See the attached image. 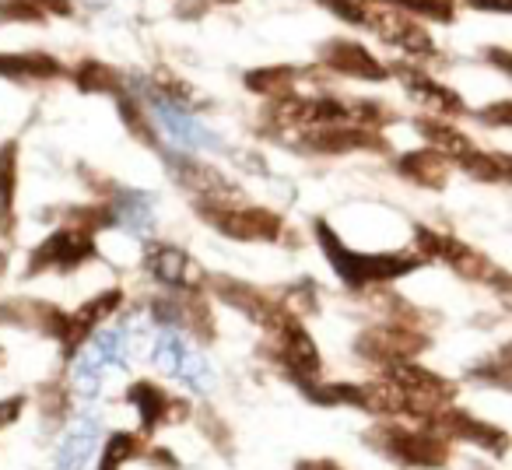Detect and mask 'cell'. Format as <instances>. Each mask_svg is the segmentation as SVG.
Segmentation results:
<instances>
[{"mask_svg":"<svg viewBox=\"0 0 512 470\" xmlns=\"http://www.w3.org/2000/svg\"><path fill=\"white\" fill-rule=\"evenodd\" d=\"M144 267H148V271L155 274L162 285L193 288V285H200V281H204L200 267L193 264L183 250H176V246H158V243L148 246V253H144Z\"/></svg>","mask_w":512,"mask_h":470,"instance_id":"cell-7","label":"cell"},{"mask_svg":"<svg viewBox=\"0 0 512 470\" xmlns=\"http://www.w3.org/2000/svg\"><path fill=\"white\" fill-rule=\"evenodd\" d=\"M460 162H463V169L477 179H505V165H509L505 158H491V155H481V151H467Z\"/></svg>","mask_w":512,"mask_h":470,"instance_id":"cell-21","label":"cell"},{"mask_svg":"<svg viewBox=\"0 0 512 470\" xmlns=\"http://www.w3.org/2000/svg\"><path fill=\"white\" fill-rule=\"evenodd\" d=\"M95 435H99V421L95 418H78V428L64 439L60 446V460H57V470H85L88 456L95 449Z\"/></svg>","mask_w":512,"mask_h":470,"instance_id":"cell-10","label":"cell"},{"mask_svg":"<svg viewBox=\"0 0 512 470\" xmlns=\"http://www.w3.org/2000/svg\"><path fill=\"white\" fill-rule=\"evenodd\" d=\"M25 400L22 397H11V400H0V428L4 425H15L18 414H22Z\"/></svg>","mask_w":512,"mask_h":470,"instance_id":"cell-24","label":"cell"},{"mask_svg":"<svg viewBox=\"0 0 512 470\" xmlns=\"http://www.w3.org/2000/svg\"><path fill=\"white\" fill-rule=\"evenodd\" d=\"M113 221L127 225L130 232H151V200L144 193H123L116 200V214Z\"/></svg>","mask_w":512,"mask_h":470,"instance_id":"cell-15","label":"cell"},{"mask_svg":"<svg viewBox=\"0 0 512 470\" xmlns=\"http://www.w3.org/2000/svg\"><path fill=\"white\" fill-rule=\"evenodd\" d=\"M214 225L235 239H278L281 221L271 211H256V207H200Z\"/></svg>","mask_w":512,"mask_h":470,"instance_id":"cell-4","label":"cell"},{"mask_svg":"<svg viewBox=\"0 0 512 470\" xmlns=\"http://www.w3.org/2000/svg\"><path fill=\"white\" fill-rule=\"evenodd\" d=\"M127 400L137 407L144 428H158L165 418V407H169V393H162L155 383H134L127 393Z\"/></svg>","mask_w":512,"mask_h":470,"instance_id":"cell-13","label":"cell"},{"mask_svg":"<svg viewBox=\"0 0 512 470\" xmlns=\"http://www.w3.org/2000/svg\"><path fill=\"white\" fill-rule=\"evenodd\" d=\"M327 64L337 67L344 74H355V78H383V67L355 43H334L327 46Z\"/></svg>","mask_w":512,"mask_h":470,"instance_id":"cell-12","label":"cell"},{"mask_svg":"<svg viewBox=\"0 0 512 470\" xmlns=\"http://www.w3.org/2000/svg\"><path fill=\"white\" fill-rule=\"evenodd\" d=\"M474 8H495V11H509V0H470Z\"/></svg>","mask_w":512,"mask_h":470,"instance_id":"cell-26","label":"cell"},{"mask_svg":"<svg viewBox=\"0 0 512 470\" xmlns=\"http://www.w3.org/2000/svg\"><path fill=\"white\" fill-rule=\"evenodd\" d=\"M365 22L379 32V39H386V43L397 46V50H404V53L432 50L428 32L421 29L418 22H411L407 15H400V11H365Z\"/></svg>","mask_w":512,"mask_h":470,"instance_id":"cell-6","label":"cell"},{"mask_svg":"<svg viewBox=\"0 0 512 470\" xmlns=\"http://www.w3.org/2000/svg\"><path fill=\"white\" fill-rule=\"evenodd\" d=\"M393 4L407 11H418V15H428V18H449V8L442 0H393Z\"/></svg>","mask_w":512,"mask_h":470,"instance_id":"cell-23","label":"cell"},{"mask_svg":"<svg viewBox=\"0 0 512 470\" xmlns=\"http://www.w3.org/2000/svg\"><path fill=\"white\" fill-rule=\"evenodd\" d=\"M186 351L190 348L183 344V337H179L176 330H165V334L155 341V348H151V358H155L158 369H165V372L176 376V369H179V362H183Z\"/></svg>","mask_w":512,"mask_h":470,"instance_id":"cell-18","label":"cell"},{"mask_svg":"<svg viewBox=\"0 0 512 470\" xmlns=\"http://www.w3.org/2000/svg\"><path fill=\"white\" fill-rule=\"evenodd\" d=\"M15 179H18V169H15V144H11V148L0 151V221L11 218V204H15Z\"/></svg>","mask_w":512,"mask_h":470,"instance_id":"cell-19","label":"cell"},{"mask_svg":"<svg viewBox=\"0 0 512 470\" xmlns=\"http://www.w3.org/2000/svg\"><path fill=\"white\" fill-rule=\"evenodd\" d=\"M369 442H376L386 456L407 463V467H442L449 456L446 439L439 432L428 428H400V425H383L376 432L365 435Z\"/></svg>","mask_w":512,"mask_h":470,"instance_id":"cell-2","label":"cell"},{"mask_svg":"<svg viewBox=\"0 0 512 470\" xmlns=\"http://www.w3.org/2000/svg\"><path fill=\"white\" fill-rule=\"evenodd\" d=\"M102 358L99 355H85L78 365H74V386L85 400H92L99 393V379H102Z\"/></svg>","mask_w":512,"mask_h":470,"instance_id":"cell-20","label":"cell"},{"mask_svg":"<svg viewBox=\"0 0 512 470\" xmlns=\"http://www.w3.org/2000/svg\"><path fill=\"white\" fill-rule=\"evenodd\" d=\"M32 4H46L50 11H64V15L71 11V4H67V0H32Z\"/></svg>","mask_w":512,"mask_h":470,"instance_id":"cell-27","label":"cell"},{"mask_svg":"<svg viewBox=\"0 0 512 470\" xmlns=\"http://www.w3.org/2000/svg\"><path fill=\"white\" fill-rule=\"evenodd\" d=\"M295 470H344V467H337L334 460H302Z\"/></svg>","mask_w":512,"mask_h":470,"instance_id":"cell-25","label":"cell"},{"mask_svg":"<svg viewBox=\"0 0 512 470\" xmlns=\"http://www.w3.org/2000/svg\"><path fill=\"white\" fill-rule=\"evenodd\" d=\"M176 176L183 179L186 190H193L197 197H207V200H218L221 207L232 204V186L225 183L218 169H207V165H197V162H179L176 165Z\"/></svg>","mask_w":512,"mask_h":470,"instance_id":"cell-9","label":"cell"},{"mask_svg":"<svg viewBox=\"0 0 512 470\" xmlns=\"http://www.w3.org/2000/svg\"><path fill=\"white\" fill-rule=\"evenodd\" d=\"M407 92H411V99L418 102L421 109H428V113L453 116L463 109L460 95H453L449 88L435 85V81H428V78H418V74H407Z\"/></svg>","mask_w":512,"mask_h":470,"instance_id":"cell-11","label":"cell"},{"mask_svg":"<svg viewBox=\"0 0 512 470\" xmlns=\"http://www.w3.org/2000/svg\"><path fill=\"white\" fill-rule=\"evenodd\" d=\"M400 172L418 183H428V186H442L446 179V162H442L435 151H414V155H404L400 158Z\"/></svg>","mask_w":512,"mask_h":470,"instance_id":"cell-14","label":"cell"},{"mask_svg":"<svg viewBox=\"0 0 512 470\" xmlns=\"http://www.w3.org/2000/svg\"><path fill=\"white\" fill-rule=\"evenodd\" d=\"M141 439L130 432H120V435H109L106 449H102V460H99V470H120L127 460H134V456H141Z\"/></svg>","mask_w":512,"mask_h":470,"instance_id":"cell-16","label":"cell"},{"mask_svg":"<svg viewBox=\"0 0 512 470\" xmlns=\"http://www.w3.org/2000/svg\"><path fill=\"white\" fill-rule=\"evenodd\" d=\"M151 106H155L158 123L169 130V137L179 144V148H218V137H214L207 127H200V123L193 120V116L186 113L176 99L155 95V99H151Z\"/></svg>","mask_w":512,"mask_h":470,"instance_id":"cell-5","label":"cell"},{"mask_svg":"<svg viewBox=\"0 0 512 470\" xmlns=\"http://www.w3.org/2000/svg\"><path fill=\"white\" fill-rule=\"evenodd\" d=\"M78 81H81V88H95V92H99V88H113L116 85L113 71H106L102 64H85V67H81Z\"/></svg>","mask_w":512,"mask_h":470,"instance_id":"cell-22","label":"cell"},{"mask_svg":"<svg viewBox=\"0 0 512 470\" xmlns=\"http://www.w3.org/2000/svg\"><path fill=\"white\" fill-rule=\"evenodd\" d=\"M435 432H446V435H456V439H474L481 442V446H488L495 456L505 453V446H509V439H505V432H498V428L484 425V421H474L470 414L463 411H446L439 414V425H435Z\"/></svg>","mask_w":512,"mask_h":470,"instance_id":"cell-8","label":"cell"},{"mask_svg":"<svg viewBox=\"0 0 512 470\" xmlns=\"http://www.w3.org/2000/svg\"><path fill=\"white\" fill-rule=\"evenodd\" d=\"M88 257H95L92 235H88L85 228H60V232H53L50 239L32 253L29 271H50V267L71 271V267L85 264Z\"/></svg>","mask_w":512,"mask_h":470,"instance_id":"cell-3","label":"cell"},{"mask_svg":"<svg viewBox=\"0 0 512 470\" xmlns=\"http://www.w3.org/2000/svg\"><path fill=\"white\" fill-rule=\"evenodd\" d=\"M316 235H320L323 250H327L334 271L341 274L348 285H372V281H393L397 274H407L414 267L411 257H390V253H379V257H358V253L344 250L337 243V235L330 232L323 221H316Z\"/></svg>","mask_w":512,"mask_h":470,"instance_id":"cell-1","label":"cell"},{"mask_svg":"<svg viewBox=\"0 0 512 470\" xmlns=\"http://www.w3.org/2000/svg\"><path fill=\"white\" fill-rule=\"evenodd\" d=\"M421 134L428 137V144H432V148L446 151V155L463 158V155H467V151H474V148H470V141L460 134V130L442 127V123H421Z\"/></svg>","mask_w":512,"mask_h":470,"instance_id":"cell-17","label":"cell"}]
</instances>
